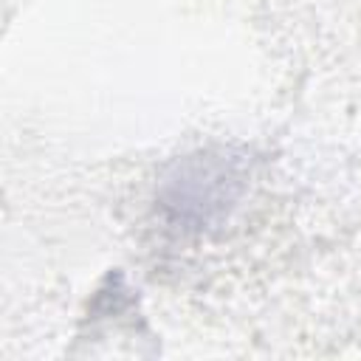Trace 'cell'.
Listing matches in <instances>:
<instances>
[{
  "label": "cell",
  "mask_w": 361,
  "mask_h": 361,
  "mask_svg": "<svg viewBox=\"0 0 361 361\" xmlns=\"http://www.w3.org/2000/svg\"><path fill=\"white\" fill-rule=\"evenodd\" d=\"M237 192V166L220 155H200L178 164L175 175L164 183L161 206L172 214V220L203 228L228 212Z\"/></svg>",
  "instance_id": "6da1fadb"
}]
</instances>
